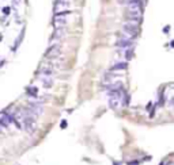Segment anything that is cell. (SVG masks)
<instances>
[{
    "mask_svg": "<svg viewBox=\"0 0 174 165\" xmlns=\"http://www.w3.org/2000/svg\"><path fill=\"white\" fill-rule=\"evenodd\" d=\"M137 162H139V161H129V162H128V165H139Z\"/></svg>",
    "mask_w": 174,
    "mask_h": 165,
    "instance_id": "14",
    "label": "cell"
},
{
    "mask_svg": "<svg viewBox=\"0 0 174 165\" xmlns=\"http://www.w3.org/2000/svg\"><path fill=\"white\" fill-rule=\"evenodd\" d=\"M162 165H174V161H169V162H166V164H162Z\"/></svg>",
    "mask_w": 174,
    "mask_h": 165,
    "instance_id": "15",
    "label": "cell"
},
{
    "mask_svg": "<svg viewBox=\"0 0 174 165\" xmlns=\"http://www.w3.org/2000/svg\"><path fill=\"white\" fill-rule=\"evenodd\" d=\"M71 14V11H67V12H61V14H56L55 18H53V25H55V29H65V26L68 23V15Z\"/></svg>",
    "mask_w": 174,
    "mask_h": 165,
    "instance_id": "1",
    "label": "cell"
},
{
    "mask_svg": "<svg viewBox=\"0 0 174 165\" xmlns=\"http://www.w3.org/2000/svg\"><path fill=\"white\" fill-rule=\"evenodd\" d=\"M37 93H38V89H37V87H27V95L34 96V98H36Z\"/></svg>",
    "mask_w": 174,
    "mask_h": 165,
    "instance_id": "10",
    "label": "cell"
},
{
    "mask_svg": "<svg viewBox=\"0 0 174 165\" xmlns=\"http://www.w3.org/2000/svg\"><path fill=\"white\" fill-rule=\"evenodd\" d=\"M1 39H3V35H1V34H0V41H1Z\"/></svg>",
    "mask_w": 174,
    "mask_h": 165,
    "instance_id": "16",
    "label": "cell"
},
{
    "mask_svg": "<svg viewBox=\"0 0 174 165\" xmlns=\"http://www.w3.org/2000/svg\"><path fill=\"white\" fill-rule=\"evenodd\" d=\"M137 31H139V23L137 22H131V20H128V22L124 23V26H123L124 34L135 38L136 35H137Z\"/></svg>",
    "mask_w": 174,
    "mask_h": 165,
    "instance_id": "2",
    "label": "cell"
},
{
    "mask_svg": "<svg viewBox=\"0 0 174 165\" xmlns=\"http://www.w3.org/2000/svg\"><path fill=\"white\" fill-rule=\"evenodd\" d=\"M41 82L44 88H50L52 84H53V80H52V76H41Z\"/></svg>",
    "mask_w": 174,
    "mask_h": 165,
    "instance_id": "8",
    "label": "cell"
},
{
    "mask_svg": "<svg viewBox=\"0 0 174 165\" xmlns=\"http://www.w3.org/2000/svg\"><path fill=\"white\" fill-rule=\"evenodd\" d=\"M64 35H65V29H55L53 35H52V42L55 39H61Z\"/></svg>",
    "mask_w": 174,
    "mask_h": 165,
    "instance_id": "7",
    "label": "cell"
},
{
    "mask_svg": "<svg viewBox=\"0 0 174 165\" xmlns=\"http://www.w3.org/2000/svg\"><path fill=\"white\" fill-rule=\"evenodd\" d=\"M60 127H61V129L67 127V121H61V124H60Z\"/></svg>",
    "mask_w": 174,
    "mask_h": 165,
    "instance_id": "12",
    "label": "cell"
},
{
    "mask_svg": "<svg viewBox=\"0 0 174 165\" xmlns=\"http://www.w3.org/2000/svg\"><path fill=\"white\" fill-rule=\"evenodd\" d=\"M69 11V1L68 0H58L57 3L55 4V12L56 14H61Z\"/></svg>",
    "mask_w": 174,
    "mask_h": 165,
    "instance_id": "5",
    "label": "cell"
},
{
    "mask_svg": "<svg viewBox=\"0 0 174 165\" xmlns=\"http://www.w3.org/2000/svg\"><path fill=\"white\" fill-rule=\"evenodd\" d=\"M3 12H4V14H10V8H8V7L3 8Z\"/></svg>",
    "mask_w": 174,
    "mask_h": 165,
    "instance_id": "13",
    "label": "cell"
},
{
    "mask_svg": "<svg viewBox=\"0 0 174 165\" xmlns=\"http://www.w3.org/2000/svg\"><path fill=\"white\" fill-rule=\"evenodd\" d=\"M22 4V0H12V6L14 8H18V7Z\"/></svg>",
    "mask_w": 174,
    "mask_h": 165,
    "instance_id": "11",
    "label": "cell"
},
{
    "mask_svg": "<svg viewBox=\"0 0 174 165\" xmlns=\"http://www.w3.org/2000/svg\"><path fill=\"white\" fill-rule=\"evenodd\" d=\"M114 165H121V164H118V162H114Z\"/></svg>",
    "mask_w": 174,
    "mask_h": 165,
    "instance_id": "17",
    "label": "cell"
},
{
    "mask_svg": "<svg viewBox=\"0 0 174 165\" xmlns=\"http://www.w3.org/2000/svg\"><path fill=\"white\" fill-rule=\"evenodd\" d=\"M60 51H61V49H60V45H58V43L52 45L50 48L46 50L45 58H46V60H56V58L60 56Z\"/></svg>",
    "mask_w": 174,
    "mask_h": 165,
    "instance_id": "3",
    "label": "cell"
},
{
    "mask_svg": "<svg viewBox=\"0 0 174 165\" xmlns=\"http://www.w3.org/2000/svg\"><path fill=\"white\" fill-rule=\"evenodd\" d=\"M27 110V112H29L30 115H33V117H39V115L44 112V107H42V104H39V103H30L29 107L26 108Z\"/></svg>",
    "mask_w": 174,
    "mask_h": 165,
    "instance_id": "4",
    "label": "cell"
},
{
    "mask_svg": "<svg viewBox=\"0 0 174 165\" xmlns=\"http://www.w3.org/2000/svg\"><path fill=\"white\" fill-rule=\"evenodd\" d=\"M11 122H14V117H10L7 112H0V126H8L11 124Z\"/></svg>",
    "mask_w": 174,
    "mask_h": 165,
    "instance_id": "6",
    "label": "cell"
},
{
    "mask_svg": "<svg viewBox=\"0 0 174 165\" xmlns=\"http://www.w3.org/2000/svg\"><path fill=\"white\" fill-rule=\"evenodd\" d=\"M126 62H118V64H116V65H113L112 67V72H117V70H125L126 69Z\"/></svg>",
    "mask_w": 174,
    "mask_h": 165,
    "instance_id": "9",
    "label": "cell"
}]
</instances>
